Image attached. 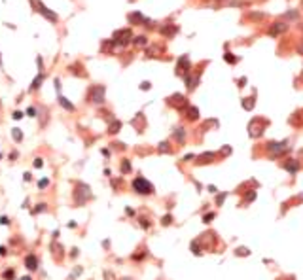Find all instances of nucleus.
I'll list each match as a JSON object with an SVG mask.
<instances>
[{
    "label": "nucleus",
    "mask_w": 303,
    "mask_h": 280,
    "mask_svg": "<svg viewBox=\"0 0 303 280\" xmlns=\"http://www.w3.org/2000/svg\"><path fill=\"white\" fill-rule=\"evenodd\" d=\"M133 188H135L137 193H142V195H150V193L153 191V185L146 180V178H135V182H133Z\"/></svg>",
    "instance_id": "f257e3e1"
},
{
    "label": "nucleus",
    "mask_w": 303,
    "mask_h": 280,
    "mask_svg": "<svg viewBox=\"0 0 303 280\" xmlns=\"http://www.w3.org/2000/svg\"><path fill=\"white\" fill-rule=\"evenodd\" d=\"M74 197H76V203H78V204H85V201H89L93 195L89 193V188H87L85 184H78V188H76Z\"/></svg>",
    "instance_id": "f03ea898"
},
{
    "label": "nucleus",
    "mask_w": 303,
    "mask_h": 280,
    "mask_svg": "<svg viewBox=\"0 0 303 280\" xmlns=\"http://www.w3.org/2000/svg\"><path fill=\"white\" fill-rule=\"evenodd\" d=\"M31 2H32V6H34V8H38V11H40V13H42V15H44L46 19L53 21V23H55V21H57V15H55V13H53L51 10H47L46 6H44V4L40 2V0H31Z\"/></svg>",
    "instance_id": "7ed1b4c3"
},
{
    "label": "nucleus",
    "mask_w": 303,
    "mask_h": 280,
    "mask_svg": "<svg viewBox=\"0 0 303 280\" xmlns=\"http://www.w3.org/2000/svg\"><path fill=\"white\" fill-rule=\"evenodd\" d=\"M263 127H265V121L263 119H254L250 123V136H259L263 133Z\"/></svg>",
    "instance_id": "20e7f679"
},
{
    "label": "nucleus",
    "mask_w": 303,
    "mask_h": 280,
    "mask_svg": "<svg viewBox=\"0 0 303 280\" xmlns=\"http://www.w3.org/2000/svg\"><path fill=\"white\" fill-rule=\"evenodd\" d=\"M91 100L97 104H101L104 100V87L102 85H97V87H93V91H91Z\"/></svg>",
    "instance_id": "39448f33"
},
{
    "label": "nucleus",
    "mask_w": 303,
    "mask_h": 280,
    "mask_svg": "<svg viewBox=\"0 0 303 280\" xmlns=\"http://www.w3.org/2000/svg\"><path fill=\"white\" fill-rule=\"evenodd\" d=\"M129 38H131V32H129V31H118V32L114 34V40H118L119 44H127Z\"/></svg>",
    "instance_id": "423d86ee"
},
{
    "label": "nucleus",
    "mask_w": 303,
    "mask_h": 280,
    "mask_svg": "<svg viewBox=\"0 0 303 280\" xmlns=\"http://www.w3.org/2000/svg\"><path fill=\"white\" fill-rule=\"evenodd\" d=\"M25 267L29 269V271H36V269H38V259H36L32 254L27 256V257H25Z\"/></svg>",
    "instance_id": "0eeeda50"
},
{
    "label": "nucleus",
    "mask_w": 303,
    "mask_h": 280,
    "mask_svg": "<svg viewBox=\"0 0 303 280\" xmlns=\"http://www.w3.org/2000/svg\"><path fill=\"white\" fill-rule=\"evenodd\" d=\"M284 31H286V25H284V23H275V27L271 28L269 32L273 34V36H277L279 32H284Z\"/></svg>",
    "instance_id": "6e6552de"
},
{
    "label": "nucleus",
    "mask_w": 303,
    "mask_h": 280,
    "mask_svg": "<svg viewBox=\"0 0 303 280\" xmlns=\"http://www.w3.org/2000/svg\"><path fill=\"white\" fill-rule=\"evenodd\" d=\"M169 102H171L172 106H182V104H184V97H182V95H174V97L169 98Z\"/></svg>",
    "instance_id": "1a4fd4ad"
},
{
    "label": "nucleus",
    "mask_w": 303,
    "mask_h": 280,
    "mask_svg": "<svg viewBox=\"0 0 303 280\" xmlns=\"http://www.w3.org/2000/svg\"><path fill=\"white\" fill-rule=\"evenodd\" d=\"M284 169H286V170H290V172H295V170L299 169V165L295 163V161H292V159H290V161H286V163H284Z\"/></svg>",
    "instance_id": "9d476101"
},
{
    "label": "nucleus",
    "mask_w": 303,
    "mask_h": 280,
    "mask_svg": "<svg viewBox=\"0 0 303 280\" xmlns=\"http://www.w3.org/2000/svg\"><path fill=\"white\" fill-rule=\"evenodd\" d=\"M280 150H286V142H282V144H271L269 146V152L271 153H277V152H280Z\"/></svg>",
    "instance_id": "9b49d317"
},
{
    "label": "nucleus",
    "mask_w": 303,
    "mask_h": 280,
    "mask_svg": "<svg viewBox=\"0 0 303 280\" xmlns=\"http://www.w3.org/2000/svg\"><path fill=\"white\" fill-rule=\"evenodd\" d=\"M59 102H61V106H63V108H66L68 112H72V110H74V106L70 104V102H68V100H66L65 97H59Z\"/></svg>",
    "instance_id": "f8f14e48"
},
{
    "label": "nucleus",
    "mask_w": 303,
    "mask_h": 280,
    "mask_svg": "<svg viewBox=\"0 0 303 280\" xmlns=\"http://www.w3.org/2000/svg\"><path fill=\"white\" fill-rule=\"evenodd\" d=\"M129 21H131V23H142V21H146V19L140 15V13H131V15H129Z\"/></svg>",
    "instance_id": "ddd939ff"
},
{
    "label": "nucleus",
    "mask_w": 303,
    "mask_h": 280,
    "mask_svg": "<svg viewBox=\"0 0 303 280\" xmlns=\"http://www.w3.org/2000/svg\"><path fill=\"white\" fill-rule=\"evenodd\" d=\"M42 80H44V76H36V78H34V80H32V85H31V91H34V89H38L40 87V83H42Z\"/></svg>",
    "instance_id": "4468645a"
},
{
    "label": "nucleus",
    "mask_w": 303,
    "mask_h": 280,
    "mask_svg": "<svg viewBox=\"0 0 303 280\" xmlns=\"http://www.w3.org/2000/svg\"><path fill=\"white\" fill-rule=\"evenodd\" d=\"M11 136H13V140H15V142L23 140V133H21L19 129H11Z\"/></svg>",
    "instance_id": "2eb2a0df"
},
{
    "label": "nucleus",
    "mask_w": 303,
    "mask_h": 280,
    "mask_svg": "<svg viewBox=\"0 0 303 280\" xmlns=\"http://www.w3.org/2000/svg\"><path fill=\"white\" fill-rule=\"evenodd\" d=\"M243 108L244 110H252L254 108V98H244L243 100Z\"/></svg>",
    "instance_id": "dca6fc26"
},
{
    "label": "nucleus",
    "mask_w": 303,
    "mask_h": 280,
    "mask_svg": "<svg viewBox=\"0 0 303 280\" xmlns=\"http://www.w3.org/2000/svg\"><path fill=\"white\" fill-rule=\"evenodd\" d=\"M188 117H189V119H197V117H199V112H197V108H189V110H188Z\"/></svg>",
    "instance_id": "f3484780"
},
{
    "label": "nucleus",
    "mask_w": 303,
    "mask_h": 280,
    "mask_svg": "<svg viewBox=\"0 0 303 280\" xmlns=\"http://www.w3.org/2000/svg\"><path fill=\"white\" fill-rule=\"evenodd\" d=\"M129 170H131V163H129L127 159H125V161L121 163V172H123V174H127Z\"/></svg>",
    "instance_id": "a211bd4d"
},
{
    "label": "nucleus",
    "mask_w": 303,
    "mask_h": 280,
    "mask_svg": "<svg viewBox=\"0 0 303 280\" xmlns=\"http://www.w3.org/2000/svg\"><path fill=\"white\" fill-rule=\"evenodd\" d=\"M174 136H176V138H178V142H184V129H176Z\"/></svg>",
    "instance_id": "6ab92c4d"
},
{
    "label": "nucleus",
    "mask_w": 303,
    "mask_h": 280,
    "mask_svg": "<svg viewBox=\"0 0 303 280\" xmlns=\"http://www.w3.org/2000/svg\"><path fill=\"white\" fill-rule=\"evenodd\" d=\"M119 127H121V123H119V121H114V123L110 125V133H118Z\"/></svg>",
    "instance_id": "aec40b11"
},
{
    "label": "nucleus",
    "mask_w": 303,
    "mask_h": 280,
    "mask_svg": "<svg viewBox=\"0 0 303 280\" xmlns=\"http://www.w3.org/2000/svg\"><path fill=\"white\" fill-rule=\"evenodd\" d=\"M38 212H46V204H38L36 208H32V214H38Z\"/></svg>",
    "instance_id": "412c9836"
},
{
    "label": "nucleus",
    "mask_w": 303,
    "mask_h": 280,
    "mask_svg": "<svg viewBox=\"0 0 303 280\" xmlns=\"http://www.w3.org/2000/svg\"><path fill=\"white\" fill-rule=\"evenodd\" d=\"M47 185H49V180H47V178H44V180H40V182H38V188H40V189L47 188Z\"/></svg>",
    "instance_id": "4be33fe9"
},
{
    "label": "nucleus",
    "mask_w": 303,
    "mask_h": 280,
    "mask_svg": "<svg viewBox=\"0 0 303 280\" xmlns=\"http://www.w3.org/2000/svg\"><path fill=\"white\" fill-rule=\"evenodd\" d=\"M4 278H6V280H13V269H8V271H6V272H4Z\"/></svg>",
    "instance_id": "5701e85b"
},
{
    "label": "nucleus",
    "mask_w": 303,
    "mask_h": 280,
    "mask_svg": "<svg viewBox=\"0 0 303 280\" xmlns=\"http://www.w3.org/2000/svg\"><path fill=\"white\" fill-rule=\"evenodd\" d=\"M82 271H83L82 267H76V269H74V272H72V275H70V278H76L78 275H82Z\"/></svg>",
    "instance_id": "b1692460"
},
{
    "label": "nucleus",
    "mask_w": 303,
    "mask_h": 280,
    "mask_svg": "<svg viewBox=\"0 0 303 280\" xmlns=\"http://www.w3.org/2000/svg\"><path fill=\"white\" fill-rule=\"evenodd\" d=\"M135 44H138V46H144V44H146V38H144V36H138V38H135Z\"/></svg>",
    "instance_id": "393cba45"
},
{
    "label": "nucleus",
    "mask_w": 303,
    "mask_h": 280,
    "mask_svg": "<svg viewBox=\"0 0 303 280\" xmlns=\"http://www.w3.org/2000/svg\"><path fill=\"white\" fill-rule=\"evenodd\" d=\"M225 61H227V63H237V59L231 53H225Z\"/></svg>",
    "instance_id": "a878e982"
},
{
    "label": "nucleus",
    "mask_w": 303,
    "mask_h": 280,
    "mask_svg": "<svg viewBox=\"0 0 303 280\" xmlns=\"http://www.w3.org/2000/svg\"><path fill=\"white\" fill-rule=\"evenodd\" d=\"M27 114H29L31 117H36V114H38V112H36V108H29V110H27Z\"/></svg>",
    "instance_id": "bb28decb"
},
{
    "label": "nucleus",
    "mask_w": 303,
    "mask_h": 280,
    "mask_svg": "<svg viewBox=\"0 0 303 280\" xmlns=\"http://www.w3.org/2000/svg\"><path fill=\"white\" fill-rule=\"evenodd\" d=\"M159 152H169V144H167V142L159 144Z\"/></svg>",
    "instance_id": "cd10ccee"
},
{
    "label": "nucleus",
    "mask_w": 303,
    "mask_h": 280,
    "mask_svg": "<svg viewBox=\"0 0 303 280\" xmlns=\"http://www.w3.org/2000/svg\"><path fill=\"white\" fill-rule=\"evenodd\" d=\"M237 254H239V256H248V250H246V248H239Z\"/></svg>",
    "instance_id": "c85d7f7f"
},
{
    "label": "nucleus",
    "mask_w": 303,
    "mask_h": 280,
    "mask_svg": "<svg viewBox=\"0 0 303 280\" xmlns=\"http://www.w3.org/2000/svg\"><path fill=\"white\" fill-rule=\"evenodd\" d=\"M0 224H2V225H10V218L2 216V218H0Z\"/></svg>",
    "instance_id": "c756f323"
},
{
    "label": "nucleus",
    "mask_w": 303,
    "mask_h": 280,
    "mask_svg": "<svg viewBox=\"0 0 303 280\" xmlns=\"http://www.w3.org/2000/svg\"><path fill=\"white\" fill-rule=\"evenodd\" d=\"M171 221H172V216H165V218H163V225H169Z\"/></svg>",
    "instance_id": "7c9ffc66"
},
{
    "label": "nucleus",
    "mask_w": 303,
    "mask_h": 280,
    "mask_svg": "<svg viewBox=\"0 0 303 280\" xmlns=\"http://www.w3.org/2000/svg\"><path fill=\"white\" fill-rule=\"evenodd\" d=\"M140 89L148 91V89H150V83H148V82H142V83H140Z\"/></svg>",
    "instance_id": "2f4dec72"
},
{
    "label": "nucleus",
    "mask_w": 303,
    "mask_h": 280,
    "mask_svg": "<svg viewBox=\"0 0 303 280\" xmlns=\"http://www.w3.org/2000/svg\"><path fill=\"white\" fill-rule=\"evenodd\" d=\"M256 199V193L254 191H252V193H248V195H246V201H254Z\"/></svg>",
    "instance_id": "473e14b6"
},
{
    "label": "nucleus",
    "mask_w": 303,
    "mask_h": 280,
    "mask_svg": "<svg viewBox=\"0 0 303 280\" xmlns=\"http://www.w3.org/2000/svg\"><path fill=\"white\" fill-rule=\"evenodd\" d=\"M42 165H44V163H42V159H36V161H34V167H36V169H40Z\"/></svg>",
    "instance_id": "72a5a7b5"
},
{
    "label": "nucleus",
    "mask_w": 303,
    "mask_h": 280,
    "mask_svg": "<svg viewBox=\"0 0 303 280\" xmlns=\"http://www.w3.org/2000/svg\"><path fill=\"white\" fill-rule=\"evenodd\" d=\"M6 252H8V248H6V246H0V256H6Z\"/></svg>",
    "instance_id": "f704fd0d"
},
{
    "label": "nucleus",
    "mask_w": 303,
    "mask_h": 280,
    "mask_svg": "<svg viewBox=\"0 0 303 280\" xmlns=\"http://www.w3.org/2000/svg\"><path fill=\"white\" fill-rule=\"evenodd\" d=\"M21 117H23V114H21V112H15V114H13V119H21Z\"/></svg>",
    "instance_id": "c9c22d12"
},
{
    "label": "nucleus",
    "mask_w": 303,
    "mask_h": 280,
    "mask_svg": "<svg viewBox=\"0 0 303 280\" xmlns=\"http://www.w3.org/2000/svg\"><path fill=\"white\" fill-rule=\"evenodd\" d=\"M212 218H214V214H207V216L203 218V220H205V221H210V220H212Z\"/></svg>",
    "instance_id": "e433bc0d"
},
{
    "label": "nucleus",
    "mask_w": 303,
    "mask_h": 280,
    "mask_svg": "<svg viewBox=\"0 0 303 280\" xmlns=\"http://www.w3.org/2000/svg\"><path fill=\"white\" fill-rule=\"evenodd\" d=\"M70 256H72V257H76V256H78V248H72V252H70Z\"/></svg>",
    "instance_id": "4c0bfd02"
},
{
    "label": "nucleus",
    "mask_w": 303,
    "mask_h": 280,
    "mask_svg": "<svg viewBox=\"0 0 303 280\" xmlns=\"http://www.w3.org/2000/svg\"><path fill=\"white\" fill-rule=\"evenodd\" d=\"M21 280H32L31 276H23V278H21Z\"/></svg>",
    "instance_id": "58836bf2"
},
{
    "label": "nucleus",
    "mask_w": 303,
    "mask_h": 280,
    "mask_svg": "<svg viewBox=\"0 0 303 280\" xmlns=\"http://www.w3.org/2000/svg\"><path fill=\"white\" fill-rule=\"evenodd\" d=\"M299 53H303V44H301V47H299Z\"/></svg>",
    "instance_id": "ea45409f"
},
{
    "label": "nucleus",
    "mask_w": 303,
    "mask_h": 280,
    "mask_svg": "<svg viewBox=\"0 0 303 280\" xmlns=\"http://www.w3.org/2000/svg\"><path fill=\"white\" fill-rule=\"evenodd\" d=\"M123 280H129V278H123Z\"/></svg>",
    "instance_id": "a19ab883"
}]
</instances>
